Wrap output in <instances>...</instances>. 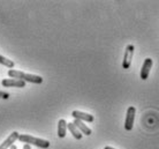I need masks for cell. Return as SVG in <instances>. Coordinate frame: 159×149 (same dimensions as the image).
Instances as JSON below:
<instances>
[{
	"label": "cell",
	"mask_w": 159,
	"mask_h": 149,
	"mask_svg": "<svg viewBox=\"0 0 159 149\" xmlns=\"http://www.w3.org/2000/svg\"><path fill=\"white\" fill-rule=\"evenodd\" d=\"M19 140L21 142H24L25 145H34L39 148L46 149L50 147V142L48 140H43V139H38V137H31V135H27V134H20Z\"/></svg>",
	"instance_id": "7a4b0ae2"
},
{
	"label": "cell",
	"mask_w": 159,
	"mask_h": 149,
	"mask_svg": "<svg viewBox=\"0 0 159 149\" xmlns=\"http://www.w3.org/2000/svg\"><path fill=\"white\" fill-rule=\"evenodd\" d=\"M0 98H2V100H8V98H9V94L0 90Z\"/></svg>",
	"instance_id": "4fadbf2b"
},
{
	"label": "cell",
	"mask_w": 159,
	"mask_h": 149,
	"mask_svg": "<svg viewBox=\"0 0 159 149\" xmlns=\"http://www.w3.org/2000/svg\"><path fill=\"white\" fill-rule=\"evenodd\" d=\"M9 149H17V148H16V146H14V145H13L12 147H11V148H9Z\"/></svg>",
	"instance_id": "2e32d148"
},
{
	"label": "cell",
	"mask_w": 159,
	"mask_h": 149,
	"mask_svg": "<svg viewBox=\"0 0 159 149\" xmlns=\"http://www.w3.org/2000/svg\"><path fill=\"white\" fill-rule=\"evenodd\" d=\"M104 149H114V148H112V147H110V146H106Z\"/></svg>",
	"instance_id": "9a60e30c"
},
{
	"label": "cell",
	"mask_w": 159,
	"mask_h": 149,
	"mask_svg": "<svg viewBox=\"0 0 159 149\" xmlns=\"http://www.w3.org/2000/svg\"><path fill=\"white\" fill-rule=\"evenodd\" d=\"M23 149H31V147H30V145H24Z\"/></svg>",
	"instance_id": "5bb4252c"
},
{
	"label": "cell",
	"mask_w": 159,
	"mask_h": 149,
	"mask_svg": "<svg viewBox=\"0 0 159 149\" xmlns=\"http://www.w3.org/2000/svg\"><path fill=\"white\" fill-rule=\"evenodd\" d=\"M19 137H20L19 132H13V133H11V135L0 145V149H9V147H12L13 143L16 140H19Z\"/></svg>",
	"instance_id": "52a82bcc"
},
{
	"label": "cell",
	"mask_w": 159,
	"mask_h": 149,
	"mask_svg": "<svg viewBox=\"0 0 159 149\" xmlns=\"http://www.w3.org/2000/svg\"><path fill=\"white\" fill-rule=\"evenodd\" d=\"M0 64L8 67V68H13L14 67V61H12L11 59H7V58H5L4 56H0Z\"/></svg>",
	"instance_id": "7c38bea8"
},
{
	"label": "cell",
	"mask_w": 159,
	"mask_h": 149,
	"mask_svg": "<svg viewBox=\"0 0 159 149\" xmlns=\"http://www.w3.org/2000/svg\"><path fill=\"white\" fill-rule=\"evenodd\" d=\"M134 45H127L126 48V51H125V54H123V61H122V67L125 69H128L131 65V59H133V56H134Z\"/></svg>",
	"instance_id": "3957f363"
},
{
	"label": "cell",
	"mask_w": 159,
	"mask_h": 149,
	"mask_svg": "<svg viewBox=\"0 0 159 149\" xmlns=\"http://www.w3.org/2000/svg\"><path fill=\"white\" fill-rule=\"evenodd\" d=\"M66 132H67V121L65 119H60L58 123V137H66Z\"/></svg>",
	"instance_id": "30bf717a"
},
{
	"label": "cell",
	"mask_w": 159,
	"mask_h": 149,
	"mask_svg": "<svg viewBox=\"0 0 159 149\" xmlns=\"http://www.w3.org/2000/svg\"><path fill=\"white\" fill-rule=\"evenodd\" d=\"M74 125L77 127V129H79L80 132L82 134H84V135H90V134L92 133V131L89 127H88L85 124H84L83 121H81V120H77V119H75L74 120V123H73Z\"/></svg>",
	"instance_id": "9c48e42d"
},
{
	"label": "cell",
	"mask_w": 159,
	"mask_h": 149,
	"mask_svg": "<svg viewBox=\"0 0 159 149\" xmlns=\"http://www.w3.org/2000/svg\"><path fill=\"white\" fill-rule=\"evenodd\" d=\"M136 109L134 106H129L127 110V116H126V121H125V128L126 131H131L134 126V120H135Z\"/></svg>",
	"instance_id": "277c9868"
},
{
	"label": "cell",
	"mask_w": 159,
	"mask_h": 149,
	"mask_svg": "<svg viewBox=\"0 0 159 149\" xmlns=\"http://www.w3.org/2000/svg\"><path fill=\"white\" fill-rule=\"evenodd\" d=\"M1 85L4 87H16V88H23L25 87V82L22 80H16V79H5L1 81Z\"/></svg>",
	"instance_id": "ba28073f"
},
{
	"label": "cell",
	"mask_w": 159,
	"mask_h": 149,
	"mask_svg": "<svg viewBox=\"0 0 159 149\" xmlns=\"http://www.w3.org/2000/svg\"><path fill=\"white\" fill-rule=\"evenodd\" d=\"M72 116L74 118H75V119H77V120L88 121V123H92V121H93V119H95L92 114H89V113L82 112V111H77V110L73 111V112H72Z\"/></svg>",
	"instance_id": "8992f818"
},
{
	"label": "cell",
	"mask_w": 159,
	"mask_h": 149,
	"mask_svg": "<svg viewBox=\"0 0 159 149\" xmlns=\"http://www.w3.org/2000/svg\"><path fill=\"white\" fill-rule=\"evenodd\" d=\"M152 61L151 58H147L143 63V66H142V69H141V79L142 80H147L149 77V74H150V71L152 68Z\"/></svg>",
	"instance_id": "5b68a950"
},
{
	"label": "cell",
	"mask_w": 159,
	"mask_h": 149,
	"mask_svg": "<svg viewBox=\"0 0 159 149\" xmlns=\"http://www.w3.org/2000/svg\"><path fill=\"white\" fill-rule=\"evenodd\" d=\"M8 77L16 80H22L24 82H31V83H36L40 85L43 82V77L39 75H35V74H28V73L21 72V71H16V69H9L8 71Z\"/></svg>",
	"instance_id": "6da1fadb"
},
{
	"label": "cell",
	"mask_w": 159,
	"mask_h": 149,
	"mask_svg": "<svg viewBox=\"0 0 159 149\" xmlns=\"http://www.w3.org/2000/svg\"><path fill=\"white\" fill-rule=\"evenodd\" d=\"M67 128L70 131L72 135L75 137V139H77V140H81V139H82V135H83V134L80 132L79 129H77V127H76L73 123H67Z\"/></svg>",
	"instance_id": "8fae6325"
}]
</instances>
